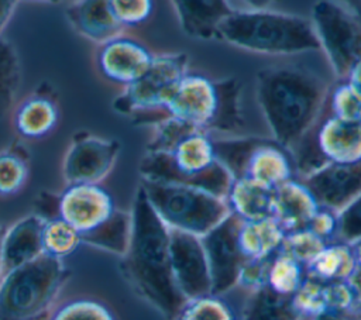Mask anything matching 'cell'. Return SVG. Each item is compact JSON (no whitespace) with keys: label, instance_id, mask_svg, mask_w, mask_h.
<instances>
[{"label":"cell","instance_id":"6da1fadb","mask_svg":"<svg viewBox=\"0 0 361 320\" xmlns=\"http://www.w3.org/2000/svg\"><path fill=\"white\" fill-rule=\"evenodd\" d=\"M130 216V237L120 255V272L138 297L165 319L173 320L185 297L172 275L171 230L155 213L141 186L134 195Z\"/></svg>","mask_w":361,"mask_h":320},{"label":"cell","instance_id":"7a4b0ae2","mask_svg":"<svg viewBox=\"0 0 361 320\" xmlns=\"http://www.w3.org/2000/svg\"><path fill=\"white\" fill-rule=\"evenodd\" d=\"M330 85L298 63L272 65L257 73V99L272 138L293 151L320 120Z\"/></svg>","mask_w":361,"mask_h":320},{"label":"cell","instance_id":"3957f363","mask_svg":"<svg viewBox=\"0 0 361 320\" xmlns=\"http://www.w3.org/2000/svg\"><path fill=\"white\" fill-rule=\"evenodd\" d=\"M142 180L195 186L226 197L231 175L219 161L213 137L190 128L165 151H147L140 162Z\"/></svg>","mask_w":361,"mask_h":320},{"label":"cell","instance_id":"277c9868","mask_svg":"<svg viewBox=\"0 0 361 320\" xmlns=\"http://www.w3.org/2000/svg\"><path fill=\"white\" fill-rule=\"evenodd\" d=\"M54 216L71 224L85 245L118 257L126 251L131 226L130 211L120 210L102 185H66L55 196L49 217Z\"/></svg>","mask_w":361,"mask_h":320},{"label":"cell","instance_id":"5b68a950","mask_svg":"<svg viewBox=\"0 0 361 320\" xmlns=\"http://www.w3.org/2000/svg\"><path fill=\"white\" fill-rule=\"evenodd\" d=\"M217 38L262 55L288 56L320 49L310 21L267 8L233 10L220 24Z\"/></svg>","mask_w":361,"mask_h":320},{"label":"cell","instance_id":"8992f818","mask_svg":"<svg viewBox=\"0 0 361 320\" xmlns=\"http://www.w3.org/2000/svg\"><path fill=\"white\" fill-rule=\"evenodd\" d=\"M173 118L212 133H237L244 127L241 86L235 78L213 80L186 73L164 109V120Z\"/></svg>","mask_w":361,"mask_h":320},{"label":"cell","instance_id":"52a82bcc","mask_svg":"<svg viewBox=\"0 0 361 320\" xmlns=\"http://www.w3.org/2000/svg\"><path fill=\"white\" fill-rule=\"evenodd\" d=\"M71 278L65 261L41 255L0 276V320H42Z\"/></svg>","mask_w":361,"mask_h":320},{"label":"cell","instance_id":"ba28073f","mask_svg":"<svg viewBox=\"0 0 361 320\" xmlns=\"http://www.w3.org/2000/svg\"><path fill=\"white\" fill-rule=\"evenodd\" d=\"M140 186L169 230L203 237L230 214L224 197L200 187L142 179Z\"/></svg>","mask_w":361,"mask_h":320},{"label":"cell","instance_id":"9c48e42d","mask_svg":"<svg viewBox=\"0 0 361 320\" xmlns=\"http://www.w3.org/2000/svg\"><path fill=\"white\" fill-rule=\"evenodd\" d=\"M188 73V55H154L145 73L123 87L113 100V109L130 117L135 124L155 125L164 120V109Z\"/></svg>","mask_w":361,"mask_h":320},{"label":"cell","instance_id":"30bf717a","mask_svg":"<svg viewBox=\"0 0 361 320\" xmlns=\"http://www.w3.org/2000/svg\"><path fill=\"white\" fill-rule=\"evenodd\" d=\"M213 144L219 161L233 179L247 178L269 189L293 179L289 151L274 138H213Z\"/></svg>","mask_w":361,"mask_h":320},{"label":"cell","instance_id":"8fae6325","mask_svg":"<svg viewBox=\"0 0 361 320\" xmlns=\"http://www.w3.org/2000/svg\"><path fill=\"white\" fill-rule=\"evenodd\" d=\"M310 23L333 75L344 80L361 61V17L337 1L319 0Z\"/></svg>","mask_w":361,"mask_h":320},{"label":"cell","instance_id":"7c38bea8","mask_svg":"<svg viewBox=\"0 0 361 320\" xmlns=\"http://www.w3.org/2000/svg\"><path fill=\"white\" fill-rule=\"evenodd\" d=\"M121 144L114 138H104L87 131H78L62 159V178L65 185H100L113 171Z\"/></svg>","mask_w":361,"mask_h":320},{"label":"cell","instance_id":"4fadbf2b","mask_svg":"<svg viewBox=\"0 0 361 320\" xmlns=\"http://www.w3.org/2000/svg\"><path fill=\"white\" fill-rule=\"evenodd\" d=\"M169 248L172 275L185 300L212 293L209 261L202 237L171 230Z\"/></svg>","mask_w":361,"mask_h":320},{"label":"cell","instance_id":"5bb4252c","mask_svg":"<svg viewBox=\"0 0 361 320\" xmlns=\"http://www.w3.org/2000/svg\"><path fill=\"white\" fill-rule=\"evenodd\" d=\"M240 219L228 214L220 224L202 237L212 278V293L221 296L237 286L245 262L237 244Z\"/></svg>","mask_w":361,"mask_h":320},{"label":"cell","instance_id":"9a60e30c","mask_svg":"<svg viewBox=\"0 0 361 320\" xmlns=\"http://www.w3.org/2000/svg\"><path fill=\"white\" fill-rule=\"evenodd\" d=\"M320 207L338 213L361 195V161L353 164L326 162L300 176Z\"/></svg>","mask_w":361,"mask_h":320},{"label":"cell","instance_id":"2e32d148","mask_svg":"<svg viewBox=\"0 0 361 320\" xmlns=\"http://www.w3.org/2000/svg\"><path fill=\"white\" fill-rule=\"evenodd\" d=\"M152 58L145 45L121 32L99 45L96 65L103 78L126 87L145 73Z\"/></svg>","mask_w":361,"mask_h":320},{"label":"cell","instance_id":"e0dca14e","mask_svg":"<svg viewBox=\"0 0 361 320\" xmlns=\"http://www.w3.org/2000/svg\"><path fill=\"white\" fill-rule=\"evenodd\" d=\"M59 121L56 93L48 82L17 101L11 110V124L23 140H39L51 134Z\"/></svg>","mask_w":361,"mask_h":320},{"label":"cell","instance_id":"ac0fdd59","mask_svg":"<svg viewBox=\"0 0 361 320\" xmlns=\"http://www.w3.org/2000/svg\"><path fill=\"white\" fill-rule=\"evenodd\" d=\"M65 17L76 34L97 45L124 31L114 18L109 0H72Z\"/></svg>","mask_w":361,"mask_h":320},{"label":"cell","instance_id":"d6986e66","mask_svg":"<svg viewBox=\"0 0 361 320\" xmlns=\"http://www.w3.org/2000/svg\"><path fill=\"white\" fill-rule=\"evenodd\" d=\"M44 217L27 214L6 227L3 237V272L28 264L42 254Z\"/></svg>","mask_w":361,"mask_h":320},{"label":"cell","instance_id":"ffe728a7","mask_svg":"<svg viewBox=\"0 0 361 320\" xmlns=\"http://www.w3.org/2000/svg\"><path fill=\"white\" fill-rule=\"evenodd\" d=\"M319 207L300 179H290L274 190L272 219L285 233L306 228Z\"/></svg>","mask_w":361,"mask_h":320},{"label":"cell","instance_id":"44dd1931","mask_svg":"<svg viewBox=\"0 0 361 320\" xmlns=\"http://www.w3.org/2000/svg\"><path fill=\"white\" fill-rule=\"evenodd\" d=\"M182 31L196 39L217 38L220 24L233 13L227 0H171Z\"/></svg>","mask_w":361,"mask_h":320},{"label":"cell","instance_id":"7402d4cb","mask_svg":"<svg viewBox=\"0 0 361 320\" xmlns=\"http://www.w3.org/2000/svg\"><path fill=\"white\" fill-rule=\"evenodd\" d=\"M274 190L247 178H237L231 180L224 199L230 213L240 220H264L272 217Z\"/></svg>","mask_w":361,"mask_h":320},{"label":"cell","instance_id":"603a6c76","mask_svg":"<svg viewBox=\"0 0 361 320\" xmlns=\"http://www.w3.org/2000/svg\"><path fill=\"white\" fill-rule=\"evenodd\" d=\"M285 234L272 217L254 221L240 220L237 244L245 261L269 259L281 250Z\"/></svg>","mask_w":361,"mask_h":320},{"label":"cell","instance_id":"cb8c5ba5","mask_svg":"<svg viewBox=\"0 0 361 320\" xmlns=\"http://www.w3.org/2000/svg\"><path fill=\"white\" fill-rule=\"evenodd\" d=\"M357 266L353 245L343 241L327 242L306 265V275L320 282L345 281Z\"/></svg>","mask_w":361,"mask_h":320},{"label":"cell","instance_id":"d4e9b609","mask_svg":"<svg viewBox=\"0 0 361 320\" xmlns=\"http://www.w3.org/2000/svg\"><path fill=\"white\" fill-rule=\"evenodd\" d=\"M240 320H300L292 297L262 286L248 293Z\"/></svg>","mask_w":361,"mask_h":320},{"label":"cell","instance_id":"484cf974","mask_svg":"<svg viewBox=\"0 0 361 320\" xmlns=\"http://www.w3.org/2000/svg\"><path fill=\"white\" fill-rule=\"evenodd\" d=\"M30 176V154L16 141L0 149V197L20 193Z\"/></svg>","mask_w":361,"mask_h":320},{"label":"cell","instance_id":"4316f807","mask_svg":"<svg viewBox=\"0 0 361 320\" xmlns=\"http://www.w3.org/2000/svg\"><path fill=\"white\" fill-rule=\"evenodd\" d=\"M23 82L21 61L16 47L0 38V118L6 117L17 103Z\"/></svg>","mask_w":361,"mask_h":320},{"label":"cell","instance_id":"83f0119b","mask_svg":"<svg viewBox=\"0 0 361 320\" xmlns=\"http://www.w3.org/2000/svg\"><path fill=\"white\" fill-rule=\"evenodd\" d=\"M41 240L42 254L62 261H65L66 257L72 255L82 245L79 233L58 216L44 220Z\"/></svg>","mask_w":361,"mask_h":320},{"label":"cell","instance_id":"f1b7e54d","mask_svg":"<svg viewBox=\"0 0 361 320\" xmlns=\"http://www.w3.org/2000/svg\"><path fill=\"white\" fill-rule=\"evenodd\" d=\"M306 278V266L278 251L268 266L265 286L281 296L292 297Z\"/></svg>","mask_w":361,"mask_h":320},{"label":"cell","instance_id":"f546056e","mask_svg":"<svg viewBox=\"0 0 361 320\" xmlns=\"http://www.w3.org/2000/svg\"><path fill=\"white\" fill-rule=\"evenodd\" d=\"M173 320H237V317L221 296L209 293L186 299Z\"/></svg>","mask_w":361,"mask_h":320},{"label":"cell","instance_id":"4dcf8cb0","mask_svg":"<svg viewBox=\"0 0 361 320\" xmlns=\"http://www.w3.org/2000/svg\"><path fill=\"white\" fill-rule=\"evenodd\" d=\"M48 320H116L111 310L90 297L69 299L52 310Z\"/></svg>","mask_w":361,"mask_h":320},{"label":"cell","instance_id":"1f68e13d","mask_svg":"<svg viewBox=\"0 0 361 320\" xmlns=\"http://www.w3.org/2000/svg\"><path fill=\"white\" fill-rule=\"evenodd\" d=\"M327 242L307 228H300L285 234L279 251L288 254L302 265H307Z\"/></svg>","mask_w":361,"mask_h":320},{"label":"cell","instance_id":"d6a6232c","mask_svg":"<svg viewBox=\"0 0 361 320\" xmlns=\"http://www.w3.org/2000/svg\"><path fill=\"white\" fill-rule=\"evenodd\" d=\"M326 110L329 114L340 118L361 120V97L345 80H340L329 92Z\"/></svg>","mask_w":361,"mask_h":320},{"label":"cell","instance_id":"836d02e7","mask_svg":"<svg viewBox=\"0 0 361 320\" xmlns=\"http://www.w3.org/2000/svg\"><path fill=\"white\" fill-rule=\"evenodd\" d=\"M292 302L300 317L313 316L326 310L327 303L324 295V282L306 275L300 288L292 296Z\"/></svg>","mask_w":361,"mask_h":320},{"label":"cell","instance_id":"e575fe53","mask_svg":"<svg viewBox=\"0 0 361 320\" xmlns=\"http://www.w3.org/2000/svg\"><path fill=\"white\" fill-rule=\"evenodd\" d=\"M109 4L123 30L145 23L154 8L152 0H109Z\"/></svg>","mask_w":361,"mask_h":320},{"label":"cell","instance_id":"d590c367","mask_svg":"<svg viewBox=\"0 0 361 320\" xmlns=\"http://www.w3.org/2000/svg\"><path fill=\"white\" fill-rule=\"evenodd\" d=\"M337 240L348 244L361 240V195L337 213Z\"/></svg>","mask_w":361,"mask_h":320},{"label":"cell","instance_id":"8d00e7d4","mask_svg":"<svg viewBox=\"0 0 361 320\" xmlns=\"http://www.w3.org/2000/svg\"><path fill=\"white\" fill-rule=\"evenodd\" d=\"M317 237L326 242L337 240V213L324 207H319L314 216L310 219L307 227Z\"/></svg>","mask_w":361,"mask_h":320},{"label":"cell","instance_id":"74e56055","mask_svg":"<svg viewBox=\"0 0 361 320\" xmlns=\"http://www.w3.org/2000/svg\"><path fill=\"white\" fill-rule=\"evenodd\" d=\"M324 295L327 309L336 310H354V299L350 286L345 281L324 282Z\"/></svg>","mask_w":361,"mask_h":320},{"label":"cell","instance_id":"f35d334b","mask_svg":"<svg viewBox=\"0 0 361 320\" xmlns=\"http://www.w3.org/2000/svg\"><path fill=\"white\" fill-rule=\"evenodd\" d=\"M300 320H361V313L354 310L326 309L317 314L300 317Z\"/></svg>","mask_w":361,"mask_h":320},{"label":"cell","instance_id":"ab89813d","mask_svg":"<svg viewBox=\"0 0 361 320\" xmlns=\"http://www.w3.org/2000/svg\"><path fill=\"white\" fill-rule=\"evenodd\" d=\"M345 282L348 283L353 299H354V309L355 312L361 313V265L357 264L355 269L345 279Z\"/></svg>","mask_w":361,"mask_h":320},{"label":"cell","instance_id":"60d3db41","mask_svg":"<svg viewBox=\"0 0 361 320\" xmlns=\"http://www.w3.org/2000/svg\"><path fill=\"white\" fill-rule=\"evenodd\" d=\"M17 3L18 0H0V38L14 14Z\"/></svg>","mask_w":361,"mask_h":320},{"label":"cell","instance_id":"b9f144b4","mask_svg":"<svg viewBox=\"0 0 361 320\" xmlns=\"http://www.w3.org/2000/svg\"><path fill=\"white\" fill-rule=\"evenodd\" d=\"M351 89L361 97V61H358L347 73L344 79Z\"/></svg>","mask_w":361,"mask_h":320},{"label":"cell","instance_id":"7bdbcfd3","mask_svg":"<svg viewBox=\"0 0 361 320\" xmlns=\"http://www.w3.org/2000/svg\"><path fill=\"white\" fill-rule=\"evenodd\" d=\"M333 1L343 4L344 7L350 8L353 13L361 17V0H333Z\"/></svg>","mask_w":361,"mask_h":320},{"label":"cell","instance_id":"ee69618b","mask_svg":"<svg viewBox=\"0 0 361 320\" xmlns=\"http://www.w3.org/2000/svg\"><path fill=\"white\" fill-rule=\"evenodd\" d=\"M248 6H251L252 8H267L268 6H271L272 3H276L279 0H244Z\"/></svg>","mask_w":361,"mask_h":320},{"label":"cell","instance_id":"f6af8a7d","mask_svg":"<svg viewBox=\"0 0 361 320\" xmlns=\"http://www.w3.org/2000/svg\"><path fill=\"white\" fill-rule=\"evenodd\" d=\"M4 231H6V227L3 224H0V276L3 273V237H4Z\"/></svg>","mask_w":361,"mask_h":320},{"label":"cell","instance_id":"bcb514c9","mask_svg":"<svg viewBox=\"0 0 361 320\" xmlns=\"http://www.w3.org/2000/svg\"><path fill=\"white\" fill-rule=\"evenodd\" d=\"M353 245V250H354V255H355V259H357V264L361 265V240L355 241L351 244Z\"/></svg>","mask_w":361,"mask_h":320},{"label":"cell","instance_id":"7dc6e473","mask_svg":"<svg viewBox=\"0 0 361 320\" xmlns=\"http://www.w3.org/2000/svg\"><path fill=\"white\" fill-rule=\"evenodd\" d=\"M28 1H38V3H48V4H56V3H61V1H65V0H28Z\"/></svg>","mask_w":361,"mask_h":320}]
</instances>
